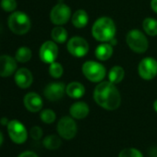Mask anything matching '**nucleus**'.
Returning <instances> with one entry per match:
<instances>
[{
    "instance_id": "1",
    "label": "nucleus",
    "mask_w": 157,
    "mask_h": 157,
    "mask_svg": "<svg viewBox=\"0 0 157 157\" xmlns=\"http://www.w3.org/2000/svg\"><path fill=\"white\" fill-rule=\"evenodd\" d=\"M94 98L97 105L106 110H116L121 103L117 88L110 82H100L94 89Z\"/></svg>"
},
{
    "instance_id": "2",
    "label": "nucleus",
    "mask_w": 157,
    "mask_h": 157,
    "mask_svg": "<svg viewBox=\"0 0 157 157\" xmlns=\"http://www.w3.org/2000/svg\"><path fill=\"white\" fill-rule=\"evenodd\" d=\"M93 36L99 42H110L116 34V25L112 19L102 17L98 19L92 29Z\"/></svg>"
},
{
    "instance_id": "3",
    "label": "nucleus",
    "mask_w": 157,
    "mask_h": 157,
    "mask_svg": "<svg viewBox=\"0 0 157 157\" xmlns=\"http://www.w3.org/2000/svg\"><path fill=\"white\" fill-rule=\"evenodd\" d=\"M9 27L12 33L18 35L27 33L31 29V20L22 11H15L9 18Z\"/></svg>"
},
{
    "instance_id": "4",
    "label": "nucleus",
    "mask_w": 157,
    "mask_h": 157,
    "mask_svg": "<svg viewBox=\"0 0 157 157\" xmlns=\"http://www.w3.org/2000/svg\"><path fill=\"white\" fill-rule=\"evenodd\" d=\"M126 42L128 47L138 54H143L148 49V40L146 36L138 29L131 30L126 36Z\"/></svg>"
},
{
    "instance_id": "5",
    "label": "nucleus",
    "mask_w": 157,
    "mask_h": 157,
    "mask_svg": "<svg viewBox=\"0 0 157 157\" xmlns=\"http://www.w3.org/2000/svg\"><path fill=\"white\" fill-rule=\"evenodd\" d=\"M82 72L89 81L99 82L104 80L105 76V67L95 61H87L82 66Z\"/></svg>"
},
{
    "instance_id": "6",
    "label": "nucleus",
    "mask_w": 157,
    "mask_h": 157,
    "mask_svg": "<svg viewBox=\"0 0 157 157\" xmlns=\"http://www.w3.org/2000/svg\"><path fill=\"white\" fill-rule=\"evenodd\" d=\"M70 16H71V11L69 7L63 3H59L56 5L50 12L51 21L57 26L66 24L68 21Z\"/></svg>"
},
{
    "instance_id": "7",
    "label": "nucleus",
    "mask_w": 157,
    "mask_h": 157,
    "mask_svg": "<svg viewBox=\"0 0 157 157\" xmlns=\"http://www.w3.org/2000/svg\"><path fill=\"white\" fill-rule=\"evenodd\" d=\"M67 48L72 56L76 57H82L87 55L89 51V44L82 37L74 36L68 40Z\"/></svg>"
},
{
    "instance_id": "8",
    "label": "nucleus",
    "mask_w": 157,
    "mask_h": 157,
    "mask_svg": "<svg viewBox=\"0 0 157 157\" xmlns=\"http://www.w3.org/2000/svg\"><path fill=\"white\" fill-rule=\"evenodd\" d=\"M138 71L143 80H152L157 75V61L152 57L143 58L139 64Z\"/></svg>"
},
{
    "instance_id": "9",
    "label": "nucleus",
    "mask_w": 157,
    "mask_h": 157,
    "mask_svg": "<svg viewBox=\"0 0 157 157\" xmlns=\"http://www.w3.org/2000/svg\"><path fill=\"white\" fill-rule=\"evenodd\" d=\"M8 132L12 141L15 143H23L27 140V130L22 123L18 120H11L8 124Z\"/></svg>"
},
{
    "instance_id": "10",
    "label": "nucleus",
    "mask_w": 157,
    "mask_h": 157,
    "mask_svg": "<svg viewBox=\"0 0 157 157\" xmlns=\"http://www.w3.org/2000/svg\"><path fill=\"white\" fill-rule=\"evenodd\" d=\"M57 132L60 137L66 140H71L77 133V125L69 117H63L57 124Z\"/></svg>"
},
{
    "instance_id": "11",
    "label": "nucleus",
    "mask_w": 157,
    "mask_h": 157,
    "mask_svg": "<svg viewBox=\"0 0 157 157\" xmlns=\"http://www.w3.org/2000/svg\"><path fill=\"white\" fill-rule=\"evenodd\" d=\"M39 55L43 62L51 64L55 62L58 56V47L56 44V43L52 41H46L42 44Z\"/></svg>"
},
{
    "instance_id": "12",
    "label": "nucleus",
    "mask_w": 157,
    "mask_h": 157,
    "mask_svg": "<svg viewBox=\"0 0 157 157\" xmlns=\"http://www.w3.org/2000/svg\"><path fill=\"white\" fill-rule=\"evenodd\" d=\"M65 92L66 87L63 82H51L45 87L44 94L49 101H57L64 96Z\"/></svg>"
},
{
    "instance_id": "13",
    "label": "nucleus",
    "mask_w": 157,
    "mask_h": 157,
    "mask_svg": "<svg viewBox=\"0 0 157 157\" xmlns=\"http://www.w3.org/2000/svg\"><path fill=\"white\" fill-rule=\"evenodd\" d=\"M17 69L16 59L10 56H0V77H10Z\"/></svg>"
},
{
    "instance_id": "14",
    "label": "nucleus",
    "mask_w": 157,
    "mask_h": 157,
    "mask_svg": "<svg viewBox=\"0 0 157 157\" xmlns=\"http://www.w3.org/2000/svg\"><path fill=\"white\" fill-rule=\"evenodd\" d=\"M14 80L16 84L21 88V89H27L29 88L33 82V77L32 72L25 67L20 68L16 71Z\"/></svg>"
},
{
    "instance_id": "15",
    "label": "nucleus",
    "mask_w": 157,
    "mask_h": 157,
    "mask_svg": "<svg viewBox=\"0 0 157 157\" xmlns=\"http://www.w3.org/2000/svg\"><path fill=\"white\" fill-rule=\"evenodd\" d=\"M25 107L33 113L38 112L43 107V100L41 96L35 93H29L24 96L23 100Z\"/></svg>"
},
{
    "instance_id": "16",
    "label": "nucleus",
    "mask_w": 157,
    "mask_h": 157,
    "mask_svg": "<svg viewBox=\"0 0 157 157\" xmlns=\"http://www.w3.org/2000/svg\"><path fill=\"white\" fill-rule=\"evenodd\" d=\"M90 112L89 106L84 102H77L73 104L69 109V113L72 117L77 119H82L85 118Z\"/></svg>"
},
{
    "instance_id": "17",
    "label": "nucleus",
    "mask_w": 157,
    "mask_h": 157,
    "mask_svg": "<svg viewBox=\"0 0 157 157\" xmlns=\"http://www.w3.org/2000/svg\"><path fill=\"white\" fill-rule=\"evenodd\" d=\"M66 93L69 97L74 98V99H78L84 95L85 88L80 82H72L66 87Z\"/></svg>"
},
{
    "instance_id": "18",
    "label": "nucleus",
    "mask_w": 157,
    "mask_h": 157,
    "mask_svg": "<svg viewBox=\"0 0 157 157\" xmlns=\"http://www.w3.org/2000/svg\"><path fill=\"white\" fill-rule=\"evenodd\" d=\"M89 21V17L88 14L85 10H77L73 16H72V24L76 28H84Z\"/></svg>"
},
{
    "instance_id": "19",
    "label": "nucleus",
    "mask_w": 157,
    "mask_h": 157,
    "mask_svg": "<svg viewBox=\"0 0 157 157\" xmlns=\"http://www.w3.org/2000/svg\"><path fill=\"white\" fill-rule=\"evenodd\" d=\"M113 55V47L109 44H101L95 49V56L102 61L109 59Z\"/></svg>"
},
{
    "instance_id": "20",
    "label": "nucleus",
    "mask_w": 157,
    "mask_h": 157,
    "mask_svg": "<svg viewBox=\"0 0 157 157\" xmlns=\"http://www.w3.org/2000/svg\"><path fill=\"white\" fill-rule=\"evenodd\" d=\"M124 76H125V71L123 67L120 66H115L109 71V74H108L109 82L114 84H117L122 82Z\"/></svg>"
},
{
    "instance_id": "21",
    "label": "nucleus",
    "mask_w": 157,
    "mask_h": 157,
    "mask_svg": "<svg viewBox=\"0 0 157 157\" xmlns=\"http://www.w3.org/2000/svg\"><path fill=\"white\" fill-rule=\"evenodd\" d=\"M51 37L52 39L58 44H63L67 41V33L65 28L61 26H57L52 30L51 33Z\"/></svg>"
},
{
    "instance_id": "22",
    "label": "nucleus",
    "mask_w": 157,
    "mask_h": 157,
    "mask_svg": "<svg viewBox=\"0 0 157 157\" xmlns=\"http://www.w3.org/2000/svg\"><path fill=\"white\" fill-rule=\"evenodd\" d=\"M143 30L150 36L157 35V21L152 18H147L142 23Z\"/></svg>"
},
{
    "instance_id": "23",
    "label": "nucleus",
    "mask_w": 157,
    "mask_h": 157,
    "mask_svg": "<svg viewBox=\"0 0 157 157\" xmlns=\"http://www.w3.org/2000/svg\"><path fill=\"white\" fill-rule=\"evenodd\" d=\"M32 58V51L30 48L26 47V46H22L20 47L17 52H16V56H15V59L20 62V63H26L28 61H30Z\"/></svg>"
},
{
    "instance_id": "24",
    "label": "nucleus",
    "mask_w": 157,
    "mask_h": 157,
    "mask_svg": "<svg viewBox=\"0 0 157 157\" xmlns=\"http://www.w3.org/2000/svg\"><path fill=\"white\" fill-rule=\"evenodd\" d=\"M43 143H44V146L45 148H47L49 150H56V149L60 147L61 140L56 135H49L44 140Z\"/></svg>"
},
{
    "instance_id": "25",
    "label": "nucleus",
    "mask_w": 157,
    "mask_h": 157,
    "mask_svg": "<svg viewBox=\"0 0 157 157\" xmlns=\"http://www.w3.org/2000/svg\"><path fill=\"white\" fill-rule=\"evenodd\" d=\"M63 67L61 64L57 63V62H53L50 64V67H49V73L50 75L55 78H58L63 75Z\"/></svg>"
},
{
    "instance_id": "26",
    "label": "nucleus",
    "mask_w": 157,
    "mask_h": 157,
    "mask_svg": "<svg viewBox=\"0 0 157 157\" xmlns=\"http://www.w3.org/2000/svg\"><path fill=\"white\" fill-rule=\"evenodd\" d=\"M41 119L46 124H51L56 120V114L51 109H45L41 113Z\"/></svg>"
},
{
    "instance_id": "27",
    "label": "nucleus",
    "mask_w": 157,
    "mask_h": 157,
    "mask_svg": "<svg viewBox=\"0 0 157 157\" xmlns=\"http://www.w3.org/2000/svg\"><path fill=\"white\" fill-rule=\"evenodd\" d=\"M1 8L4 11L12 12L17 9V1L16 0H1Z\"/></svg>"
},
{
    "instance_id": "28",
    "label": "nucleus",
    "mask_w": 157,
    "mask_h": 157,
    "mask_svg": "<svg viewBox=\"0 0 157 157\" xmlns=\"http://www.w3.org/2000/svg\"><path fill=\"white\" fill-rule=\"evenodd\" d=\"M118 157H143L141 152L134 148H127L121 151Z\"/></svg>"
},
{
    "instance_id": "29",
    "label": "nucleus",
    "mask_w": 157,
    "mask_h": 157,
    "mask_svg": "<svg viewBox=\"0 0 157 157\" xmlns=\"http://www.w3.org/2000/svg\"><path fill=\"white\" fill-rule=\"evenodd\" d=\"M31 136L33 140H40L43 136V130L41 128L35 126V127H33L32 129H31Z\"/></svg>"
},
{
    "instance_id": "30",
    "label": "nucleus",
    "mask_w": 157,
    "mask_h": 157,
    "mask_svg": "<svg viewBox=\"0 0 157 157\" xmlns=\"http://www.w3.org/2000/svg\"><path fill=\"white\" fill-rule=\"evenodd\" d=\"M18 157H38L33 151H24L22 152L21 154H20Z\"/></svg>"
},
{
    "instance_id": "31",
    "label": "nucleus",
    "mask_w": 157,
    "mask_h": 157,
    "mask_svg": "<svg viewBox=\"0 0 157 157\" xmlns=\"http://www.w3.org/2000/svg\"><path fill=\"white\" fill-rule=\"evenodd\" d=\"M151 7L152 9V10L154 12L157 13V0H151Z\"/></svg>"
},
{
    "instance_id": "32",
    "label": "nucleus",
    "mask_w": 157,
    "mask_h": 157,
    "mask_svg": "<svg viewBox=\"0 0 157 157\" xmlns=\"http://www.w3.org/2000/svg\"><path fill=\"white\" fill-rule=\"evenodd\" d=\"M9 122H10V121L8 120L7 117H2L1 120H0V123H1V125H3V126H4V125H8Z\"/></svg>"
},
{
    "instance_id": "33",
    "label": "nucleus",
    "mask_w": 157,
    "mask_h": 157,
    "mask_svg": "<svg viewBox=\"0 0 157 157\" xmlns=\"http://www.w3.org/2000/svg\"><path fill=\"white\" fill-rule=\"evenodd\" d=\"M2 142H3V135H2L1 131H0V146H1Z\"/></svg>"
},
{
    "instance_id": "34",
    "label": "nucleus",
    "mask_w": 157,
    "mask_h": 157,
    "mask_svg": "<svg viewBox=\"0 0 157 157\" xmlns=\"http://www.w3.org/2000/svg\"><path fill=\"white\" fill-rule=\"evenodd\" d=\"M153 108H154V110L157 112V100L154 101V103H153Z\"/></svg>"
}]
</instances>
